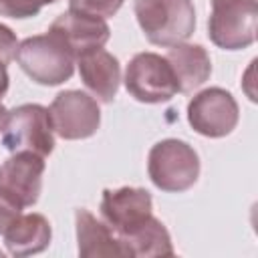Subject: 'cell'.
<instances>
[{"instance_id":"obj_1","label":"cell","mask_w":258,"mask_h":258,"mask_svg":"<svg viewBox=\"0 0 258 258\" xmlns=\"http://www.w3.org/2000/svg\"><path fill=\"white\" fill-rule=\"evenodd\" d=\"M135 16L145 38L157 46L185 42L196 30L191 0H135Z\"/></svg>"},{"instance_id":"obj_2","label":"cell","mask_w":258,"mask_h":258,"mask_svg":"<svg viewBox=\"0 0 258 258\" xmlns=\"http://www.w3.org/2000/svg\"><path fill=\"white\" fill-rule=\"evenodd\" d=\"M147 171L157 189L179 194L198 181L200 157L189 143L181 139H163L149 149Z\"/></svg>"},{"instance_id":"obj_3","label":"cell","mask_w":258,"mask_h":258,"mask_svg":"<svg viewBox=\"0 0 258 258\" xmlns=\"http://www.w3.org/2000/svg\"><path fill=\"white\" fill-rule=\"evenodd\" d=\"M16 60L20 69L38 85H60L75 73V56L52 32L28 36L18 44Z\"/></svg>"},{"instance_id":"obj_4","label":"cell","mask_w":258,"mask_h":258,"mask_svg":"<svg viewBox=\"0 0 258 258\" xmlns=\"http://www.w3.org/2000/svg\"><path fill=\"white\" fill-rule=\"evenodd\" d=\"M2 143L8 151H30L46 157L54 149V129L50 113L38 103H24L8 111Z\"/></svg>"},{"instance_id":"obj_5","label":"cell","mask_w":258,"mask_h":258,"mask_svg":"<svg viewBox=\"0 0 258 258\" xmlns=\"http://www.w3.org/2000/svg\"><path fill=\"white\" fill-rule=\"evenodd\" d=\"M208 18L210 40L224 50H240L256 40L258 2L256 0H210Z\"/></svg>"},{"instance_id":"obj_6","label":"cell","mask_w":258,"mask_h":258,"mask_svg":"<svg viewBox=\"0 0 258 258\" xmlns=\"http://www.w3.org/2000/svg\"><path fill=\"white\" fill-rule=\"evenodd\" d=\"M127 93L139 103H165L175 97L177 81L165 56L157 52H139L135 54L123 77Z\"/></svg>"},{"instance_id":"obj_7","label":"cell","mask_w":258,"mask_h":258,"mask_svg":"<svg viewBox=\"0 0 258 258\" xmlns=\"http://www.w3.org/2000/svg\"><path fill=\"white\" fill-rule=\"evenodd\" d=\"M240 119V109L230 91L222 87H210L194 95L187 103V121L196 133L204 137L230 135Z\"/></svg>"},{"instance_id":"obj_8","label":"cell","mask_w":258,"mask_h":258,"mask_svg":"<svg viewBox=\"0 0 258 258\" xmlns=\"http://www.w3.org/2000/svg\"><path fill=\"white\" fill-rule=\"evenodd\" d=\"M48 113L54 133L69 141L87 139L95 135L101 125V109L97 99L77 89L58 93L52 99Z\"/></svg>"},{"instance_id":"obj_9","label":"cell","mask_w":258,"mask_h":258,"mask_svg":"<svg viewBox=\"0 0 258 258\" xmlns=\"http://www.w3.org/2000/svg\"><path fill=\"white\" fill-rule=\"evenodd\" d=\"M42 173L44 157L30 151L12 153L0 167V196L18 210L34 206L42 189Z\"/></svg>"},{"instance_id":"obj_10","label":"cell","mask_w":258,"mask_h":258,"mask_svg":"<svg viewBox=\"0 0 258 258\" xmlns=\"http://www.w3.org/2000/svg\"><path fill=\"white\" fill-rule=\"evenodd\" d=\"M99 210L103 222L115 232V236H119L151 216L153 200L147 189L125 185L119 189H105Z\"/></svg>"},{"instance_id":"obj_11","label":"cell","mask_w":258,"mask_h":258,"mask_svg":"<svg viewBox=\"0 0 258 258\" xmlns=\"http://www.w3.org/2000/svg\"><path fill=\"white\" fill-rule=\"evenodd\" d=\"M48 32L58 36V40L69 48L75 60L91 50L103 48L111 36L109 24L103 18L89 16L75 10H67L60 16H56Z\"/></svg>"},{"instance_id":"obj_12","label":"cell","mask_w":258,"mask_h":258,"mask_svg":"<svg viewBox=\"0 0 258 258\" xmlns=\"http://www.w3.org/2000/svg\"><path fill=\"white\" fill-rule=\"evenodd\" d=\"M79 64V75L83 85L101 101V103H111L119 91L121 83V67L119 60L103 50H91L83 56L77 58Z\"/></svg>"},{"instance_id":"obj_13","label":"cell","mask_w":258,"mask_h":258,"mask_svg":"<svg viewBox=\"0 0 258 258\" xmlns=\"http://www.w3.org/2000/svg\"><path fill=\"white\" fill-rule=\"evenodd\" d=\"M4 246L12 256H30L48 248L52 230L42 214H18L4 230Z\"/></svg>"},{"instance_id":"obj_14","label":"cell","mask_w":258,"mask_h":258,"mask_svg":"<svg viewBox=\"0 0 258 258\" xmlns=\"http://www.w3.org/2000/svg\"><path fill=\"white\" fill-rule=\"evenodd\" d=\"M165 58L175 75L179 93H191L194 89L202 87L212 75V60L202 44H173Z\"/></svg>"},{"instance_id":"obj_15","label":"cell","mask_w":258,"mask_h":258,"mask_svg":"<svg viewBox=\"0 0 258 258\" xmlns=\"http://www.w3.org/2000/svg\"><path fill=\"white\" fill-rule=\"evenodd\" d=\"M123 254L131 258H153V256H173V244L167 228L151 214L145 222L117 236Z\"/></svg>"},{"instance_id":"obj_16","label":"cell","mask_w":258,"mask_h":258,"mask_svg":"<svg viewBox=\"0 0 258 258\" xmlns=\"http://www.w3.org/2000/svg\"><path fill=\"white\" fill-rule=\"evenodd\" d=\"M77 226V244L83 258L99 256H125L115 232L101 220H97L89 210L79 208L75 212Z\"/></svg>"},{"instance_id":"obj_17","label":"cell","mask_w":258,"mask_h":258,"mask_svg":"<svg viewBox=\"0 0 258 258\" xmlns=\"http://www.w3.org/2000/svg\"><path fill=\"white\" fill-rule=\"evenodd\" d=\"M125 0H69V10L75 12H83L89 16H97V18H109L115 16L119 12V8L123 6Z\"/></svg>"},{"instance_id":"obj_18","label":"cell","mask_w":258,"mask_h":258,"mask_svg":"<svg viewBox=\"0 0 258 258\" xmlns=\"http://www.w3.org/2000/svg\"><path fill=\"white\" fill-rule=\"evenodd\" d=\"M54 0H0V16L8 18H32L40 12L42 6L52 4Z\"/></svg>"},{"instance_id":"obj_19","label":"cell","mask_w":258,"mask_h":258,"mask_svg":"<svg viewBox=\"0 0 258 258\" xmlns=\"http://www.w3.org/2000/svg\"><path fill=\"white\" fill-rule=\"evenodd\" d=\"M18 44H20V42L16 40V34H14L6 24L0 22V60H2L4 64L12 62V60L16 58Z\"/></svg>"},{"instance_id":"obj_20","label":"cell","mask_w":258,"mask_h":258,"mask_svg":"<svg viewBox=\"0 0 258 258\" xmlns=\"http://www.w3.org/2000/svg\"><path fill=\"white\" fill-rule=\"evenodd\" d=\"M18 214H20V210H18L14 204H10L6 198L0 196V234H4V230L8 228V224H10Z\"/></svg>"},{"instance_id":"obj_21","label":"cell","mask_w":258,"mask_h":258,"mask_svg":"<svg viewBox=\"0 0 258 258\" xmlns=\"http://www.w3.org/2000/svg\"><path fill=\"white\" fill-rule=\"evenodd\" d=\"M8 71H6V64L0 60V99L6 95V91H8Z\"/></svg>"},{"instance_id":"obj_22","label":"cell","mask_w":258,"mask_h":258,"mask_svg":"<svg viewBox=\"0 0 258 258\" xmlns=\"http://www.w3.org/2000/svg\"><path fill=\"white\" fill-rule=\"evenodd\" d=\"M6 117H8V109L0 103V133H2V129H4V123H6Z\"/></svg>"}]
</instances>
